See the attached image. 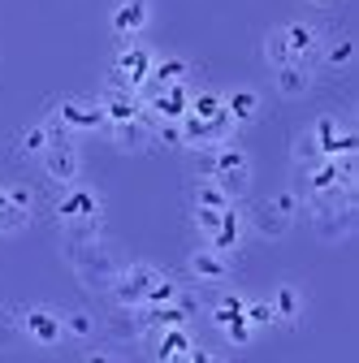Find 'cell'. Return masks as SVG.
Returning <instances> with one entry per match:
<instances>
[{
    "label": "cell",
    "mask_w": 359,
    "mask_h": 363,
    "mask_svg": "<svg viewBox=\"0 0 359 363\" xmlns=\"http://www.w3.org/2000/svg\"><path fill=\"white\" fill-rule=\"evenodd\" d=\"M212 182H216V186L226 191L230 199L247 195V186H251V164H247V156H243L238 147H226V143H221V147L212 152Z\"/></svg>",
    "instance_id": "cell-3"
},
{
    "label": "cell",
    "mask_w": 359,
    "mask_h": 363,
    "mask_svg": "<svg viewBox=\"0 0 359 363\" xmlns=\"http://www.w3.org/2000/svg\"><path fill=\"white\" fill-rule=\"evenodd\" d=\"M226 100V113H230V121L238 125V121H251V117H260V96L251 86H234L230 96H221Z\"/></svg>",
    "instance_id": "cell-17"
},
{
    "label": "cell",
    "mask_w": 359,
    "mask_h": 363,
    "mask_svg": "<svg viewBox=\"0 0 359 363\" xmlns=\"http://www.w3.org/2000/svg\"><path fill=\"white\" fill-rule=\"evenodd\" d=\"M187 74H191V65L182 57H160L152 65V78L148 82H156V86H187Z\"/></svg>",
    "instance_id": "cell-19"
},
{
    "label": "cell",
    "mask_w": 359,
    "mask_h": 363,
    "mask_svg": "<svg viewBox=\"0 0 359 363\" xmlns=\"http://www.w3.org/2000/svg\"><path fill=\"white\" fill-rule=\"evenodd\" d=\"M26 220H31V212L13 208V203H9V195H5V186H0V234H18Z\"/></svg>",
    "instance_id": "cell-23"
},
{
    "label": "cell",
    "mask_w": 359,
    "mask_h": 363,
    "mask_svg": "<svg viewBox=\"0 0 359 363\" xmlns=\"http://www.w3.org/2000/svg\"><path fill=\"white\" fill-rule=\"evenodd\" d=\"M53 108H57V117L70 125V134H78V130H104V125H109L100 100H92V96H70V100H61V104H53Z\"/></svg>",
    "instance_id": "cell-7"
},
{
    "label": "cell",
    "mask_w": 359,
    "mask_h": 363,
    "mask_svg": "<svg viewBox=\"0 0 359 363\" xmlns=\"http://www.w3.org/2000/svg\"><path fill=\"white\" fill-rule=\"evenodd\" d=\"M273 82H277V91H282L286 100H303L307 91H311V82H316V69L290 61V65H277L273 69Z\"/></svg>",
    "instance_id": "cell-12"
},
{
    "label": "cell",
    "mask_w": 359,
    "mask_h": 363,
    "mask_svg": "<svg viewBox=\"0 0 359 363\" xmlns=\"http://www.w3.org/2000/svg\"><path fill=\"white\" fill-rule=\"evenodd\" d=\"M61 255L65 264L74 268V277L92 290V294H109V286L117 281V272L126 264V255L104 242V238H92V242H74V238H61Z\"/></svg>",
    "instance_id": "cell-1"
},
{
    "label": "cell",
    "mask_w": 359,
    "mask_h": 363,
    "mask_svg": "<svg viewBox=\"0 0 359 363\" xmlns=\"http://www.w3.org/2000/svg\"><path fill=\"white\" fill-rule=\"evenodd\" d=\"M82 363H126V359H121L117 350H87Z\"/></svg>",
    "instance_id": "cell-31"
},
{
    "label": "cell",
    "mask_w": 359,
    "mask_h": 363,
    "mask_svg": "<svg viewBox=\"0 0 359 363\" xmlns=\"http://www.w3.org/2000/svg\"><path fill=\"white\" fill-rule=\"evenodd\" d=\"M243 230H247V225H243V216H238L234 208H226L221 225H216V230L208 234V247H212V251H221V255H230V251H238V247H243Z\"/></svg>",
    "instance_id": "cell-14"
},
{
    "label": "cell",
    "mask_w": 359,
    "mask_h": 363,
    "mask_svg": "<svg viewBox=\"0 0 359 363\" xmlns=\"http://www.w3.org/2000/svg\"><path fill=\"white\" fill-rule=\"evenodd\" d=\"M5 195H9L13 208H22V212L35 216V191H31V186H22V182H18V186H5Z\"/></svg>",
    "instance_id": "cell-29"
},
{
    "label": "cell",
    "mask_w": 359,
    "mask_h": 363,
    "mask_svg": "<svg viewBox=\"0 0 359 363\" xmlns=\"http://www.w3.org/2000/svg\"><path fill=\"white\" fill-rule=\"evenodd\" d=\"M61 329H65V337H78V342H87V337H96L100 333V320L87 307H70V311H61Z\"/></svg>",
    "instance_id": "cell-18"
},
{
    "label": "cell",
    "mask_w": 359,
    "mask_h": 363,
    "mask_svg": "<svg viewBox=\"0 0 359 363\" xmlns=\"http://www.w3.org/2000/svg\"><path fill=\"white\" fill-rule=\"evenodd\" d=\"M307 5H333V0H307Z\"/></svg>",
    "instance_id": "cell-33"
},
{
    "label": "cell",
    "mask_w": 359,
    "mask_h": 363,
    "mask_svg": "<svg viewBox=\"0 0 359 363\" xmlns=\"http://www.w3.org/2000/svg\"><path fill=\"white\" fill-rule=\"evenodd\" d=\"M22 337L18 329V307H0V350H13Z\"/></svg>",
    "instance_id": "cell-27"
},
{
    "label": "cell",
    "mask_w": 359,
    "mask_h": 363,
    "mask_svg": "<svg viewBox=\"0 0 359 363\" xmlns=\"http://www.w3.org/2000/svg\"><path fill=\"white\" fill-rule=\"evenodd\" d=\"M243 294H221L216 303H212V325H230V320H238L243 315Z\"/></svg>",
    "instance_id": "cell-24"
},
{
    "label": "cell",
    "mask_w": 359,
    "mask_h": 363,
    "mask_svg": "<svg viewBox=\"0 0 359 363\" xmlns=\"http://www.w3.org/2000/svg\"><path fill=\"white\" fill-rule=\"evenodd\" d=\"M152 65H156V57H152L148 48H139V43H130V48L117 52V65H113V78H109V82L139 91V86L152 78Z\"/></svg>",
    "instance_id": "cell-5"
},
{
    "label": "cell",
    "mask_w": 359,
    "mask_h": 363,
    "mask_svg": "<svg viewBox=\"0 0 359 363\" xmlns=\"http://www.w3.org/2000/svg\"><path fill=\"white\" fill-rule=\"evenodd\" d=\"M187 272H191L195 281H204V286H226V277H230V255H221L212 247H199V251H191Z\"/></svg>",
    "instance_id": "cell-10"
},
{
    "label": "cell",
    "mask_w": 359,
    "mask_h": 363,
    "mask_svg": "<svg viewBox=\"0 0 359 363\" xmlns=\"http://www.w3.org/2000/svg\"><path fill=\"white\" fill-rule=\"evenodd\" d=\"M268 307H273V320L299 325V315H303V290L299 286H277L273 298H268Z\"/></svg>",
    "instance_id": "cell-16"
},
{
    "label": "cell",
    "mask_w": 359,
    "mask_h": 363,
    "mask_svg": "<svg viewBox=\"0 0 359 363\" xmlns=\"http://www.w3.org/2000/svg\"><path fill=\"white\" fill-rule=\"evenodd\" d=\"M191 363H226V359L212 354V350H204V346H195V350H191Z\"/></svg>",
    "instance_id": "cell-32"
},
{
    "label": "cell",
    "mask_w": 359,
    "mask_h": 363,
    "mask_svg": "<svg viewBox=\"0 0 359 363\" xmlns=\"http://www.w3.org/2000/svg\"><path fill=\"white\" fill-rule=\"evenodd\" d=\"M39 160H43V173H48L53 182H61V186H74L78 173H82V152L74 143H53Z\"/></svg>",
    "instance_id": "cell-8"
},
{
    "label": "cell",
    "mask_w": 359,
    "mask_h": 363,
    "mask_svg": "<svg viewBox=\"0 0 359 363\" xmlns=\"http://www.w3.org/2000/svg\"><path fill=\"white\" fill-rule=\"evenodd\" d=\"M57 220L61 225H74V220H96V216H104V208H100V195L92 191V186H65V195L57 199Z\"/></svg>",
    "instance_id": "cell-6"
},
{
    "label": "cell",
    "mask_w": 359,
    "mask_h": 363,
    "mask_svg": "<svg viewBox=\"0 0 359 363\" xmlns=\"http://www.w3.org/2000/svg\"><path fill=\"white\" fill-rule=\"evenodd\" d=\"M109 139L121 147V152H143L152 143V121L139 113V117H130V121H113L109 125Z\"/></svg>",
    "instance_id": "cell-11"
},
{
    "label": "cell",
    "mask_w": 359,
    "mask_h": 363,
    "mask_svg": "<svg viewBox=\"0 0 359 363\" xmlns=\"http://www.w3.org/2000/svg\"><path fill=\"white\" fill-rule=\"evenodd\" d=\"M191 350H195V337H191L187 325L152 333V359L156 363H191Z\"/></svg>",
    "instance_id": "cell-9"
},
{
    "label": "cell",
    "mask_w": 359,
    "mask_h": 363,
    "mask_svg": "<svg viewBox=\"0 0 359 363\" xmlns=\"http://www.w3.org/2000/svg\"><path fill=\"white\" fill-rule=\"evenodd\" d=\"M221 329H226V337H230L234 346H247V342L255 337V329H251V325L243 320V315H238V320H230V325H221Z\"/></svg>",
    "instance_id": "cell-30"
},
{
    "label": "cell",
    "mask_w": 359,
    "mask_h": 363,
    "mask_svg": "<svg viewBox=\"0 0 359 363\" xmlns=\"http://www.w3.org/2000/svg\"><path fill=\"white\" fill-rule=\"evenodd\" d=\"M156 281H160V268L156 264H121V272H117V281L109 286V298L117 303V307H143L148 298H152V290H156Z\"/></svg>",
    "instance_id": "cell-2"
},
{
    "label": "cell",
    "mask_w": 359,
    "mask_h": 363,
    "mask_svg": "<svg viewBox=\"0 0 359 363\" xmlns=\"http://www.w3.org/2000/svg\"><path fill=\"white\" fill-rule=\"evenodd\" d=\"M247 225H251L260 238L273 242V238H282V234L290 230V216H286V212H277V208H273V199H264V203H255V208H251Z\"/></svg>",
    "instance_id": "cell-13"
},
{
    "label": "cell",
    "mask_w": 359,
    "mask_h": 363,
    "mask_svg": "<svg viewBox=\"0 0 359 363\" xmlns=\"http://www.w3.org/2000/svg\"><path fill=\"white\" fill-rule=\"evenodd\" d=\"M290 156H294V164H316V160H325V156H321V143L311 139V130H303L299 139H294Z\"/></svg>",
    "instance_id": "cell-26"
},
{
    "label": "cell",
    "mask_w": 359,
    "mask_h": 363,
    "mask_svg": "<svg viewBox=\"0 0 359 363\" xmlns=\"http://www.w3.org/2000/svg\"><path fill=\"white\" fill-rule=\"evenodd\" d=\"M152 9H148V0H117L113 5V30L117 35H139L148 26Z\"/></svg>",
    "instance_id": "cell-15"
},
{
    "label": "cell",
    "mask_w": 359,
    "mask_h": 363,
    "mask_svg": "<svg viewBox=\"0 0 359 363\" xmlns=\"http://www.w3.org/2000/svg\"><path fill=\"white\" fill-rule=\"evenodd\" d=\"M22 152L26 156H43V152H48V130H43L39 121L22 130Z\"/></svg>",
    "instance_id": "cell-28"
},
{
    "label": "cell",
    "mask_w": 359,
    "mask_h": 363,
    "mask_svg": "<svg viewBox=\"0 0 359 363\" xmlns=\"http://www.w3.org/2000/svg\"><path fill=\"white\" fill-rule=\"evenodd\" d=\"M321 61H325L329 69H350V61H355V39L338 35L333 43H321Z\"/></svg>",
    "instance_id": "cell-20"
},
{
    "label": "cell",
    "mask_w": 359,
    "mask_h": 363,
    "mask_svg": "<svg viewBox=\"0 0 359 363\" xmlns=\"http://www.w3.org/2000/svg\"><path fill=\"white\" fill-rule=\"evenodd\" d=\"M264 57H268V65H273V69H277V65H290V61H294L290 43H286V35H282V26L264 35Z\"/></svg>",
    "instance_id": "cell-22"
},
{
    "label": "cell",
    "mask_w": 359,
    "mask_h": 363,
    "mask_svg": "<svg viewBox=\"0 0 359 363\" xmlns=\"http://www.w3.org/2000/svg\"><path fill=\"white\" fill-rule=\"evenodd\" d=\"M243 320L260 333V329H268V325H277L273 320V307H268V298H255V303H243Z\"/></svg>",
    "instance_id": "cell-25"
},
{
    "label": "cell",
    "mask_w": 359,
    "mask_h": 363,
    "mask_svg": "<svg viewBox=\"0 0 359 363\" xmlns=\"http://www.w3.org/2000/svg\"><path fill=\"white\" fill-rule=\"evenodd\" d=\"M191 199H195V208H230V203H234V199H230L226 191H221L212 177H195V191H191Z\"/></svg>",
    "instance_id": "cell-21"
},
{
    "label": "cell",
    "mask_w": 359,
    "mask_h": 363,
    "mask_svg": "<svg viewBox=\"0 0 359 363\" xmlns=\"http://www.w3.org/2000/svg\"><path fill=\"white\" fill-rule=\"evenodd\" d=\"M18 329H22V337H31V342H39V346H61V342H65L61 311H57V307H39V303L18 307Z\"/></svg>",
    "instance_id": "cell-4"
}]
</instances>
